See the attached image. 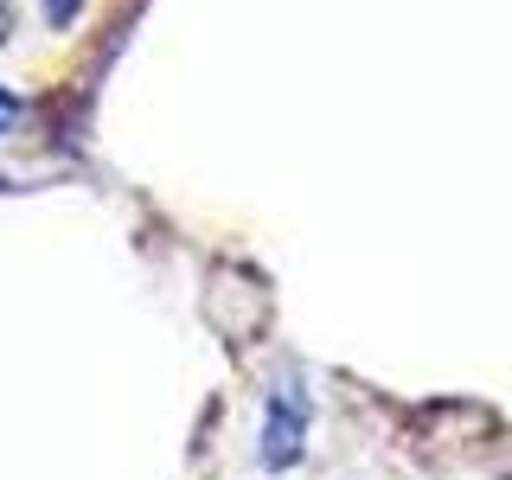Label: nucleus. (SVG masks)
Listing matches in <instances>:
<instances>
[{
	"label": "nucleus",
	"mask_w": 512,
	"mask_h": 480,
	"mask_svg": "<svg viewBox=\"0 0 512 480\" xmlns=\"http://www.w3.org/2000/svg\"><path fill=\"white\" fill-rule=\"evenodd\" d=\"M308 416H314V410H308V391H301V378L282 372L276 391L263 397V448H256V461H263L269 474H282V468H295V461H301Z\"/></svg>",
	"instance_id": "f257e3e1"
},
{
	"label": "nucleus",
	"mask_w": 512,
	"mask_h": 480,
	"mask_svg": "<svg viewBox=\"0 0 512 480\" xmlns=\"http://www.w3.org/2000/svg\"><path fill=\"white\" fill-rule=\"evenodd\" d=\"M77 13H84V0H45V20H52V32L77 26Z\"/></svg>",
	"instance_id": "f03ea898"
},
{
	"label": "nucleus",
	"mask_w": 512,
	"mask_h": 480,
	"mask_svg": "<svg viewBox=\"0 0 512 480\" xmlns=\"http://www.w3.org/2000/svg\"><path fill=\"white\" fill-rule=\"evenodd\" d=\"M20 109H26V103H20V96H13L7 84H0V135H7V128L20 122Z\"/></svg>",
	"instance_id": "7ed1b4c3"
},
{
	"label": "nucleus",
	"mask_w": 512,
	"mask_h": 480,
	"mask_svg": "<svg viewBox=\"0 0 512 480\" xmlns=\"http://www.w3.org/2000/svg\"><path fill=\"white\" fill-rule=\"evenodd\" d=\"M7 32H13V13H7V0H0V39H7Z\"/></svg>",
	"instance_id": "20e7f679"
}]
</instances>
